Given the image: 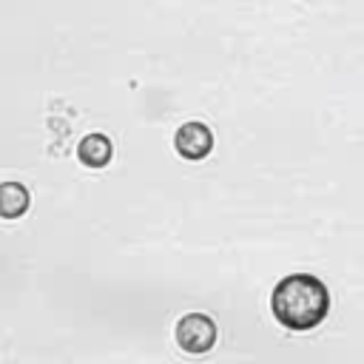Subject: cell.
<instances>
[{"instance_id":"6da1fadb","label":"cell","mask_w":364,"mask_h":364,"mask_svg":"<svg viewBox=\"0 0 364 364\" xmlns=\"http://www.w3.org/2000/svg\"><path fill=\"white\" fill-rule=\"evenodd\" d=\"M270 313L284 330L307 333L327 318L330 290L313 273H287L273 284Z\"/></svg>"},{"instance_id":"7a4b0ae2","label":"cell","mask_w":364,"mask_h":364,"mask_svg":"<svg viewBox=\"0 0 364 364\" xmlns=\"http://www.w3.org/2000/svg\"><path fill=\"white\" fill-rule=\"evenodd\" d=\"M216 321L208 313H185L173 327V341L188 355H205L216 344Z\"/></svg>"},{"instance_id":"3957f363","label":"cell","mask_w":364,"mask_h":364,"mask_svg":"<svg viewBox=\"0 0 364 364\" xmlns=\"http://www.w3.org/2000/svg\"><path fill=\"white\" fill-rule=\"evenodd\" d=\"M173 148H176V154H179L182 159L199 162V159H205V156L213 151V131H210L205 122L191 119V122H185V125L176 128V134H173Z\"/></svg>"},{"instance_id":"277c9868","label":"cell","mask_w":364,"mask_h":364,"mask_svg":"<svg viewBox=\"0 0 364 364\" xmlns=\"http://www.w3.org/2000/svg\"><path fill=\"white\" fill-rule=\"evenodd\" d=\"M77 159L85 165V168H105L111 159H114V142L111 136L94 131V134H85L77 145Z\"/></svg>"},{"instance_id":"5b68a950","label":"cell","mask_w":364,"mask_h":364,"mask_svg":"<svg viewBox=\"0 0 364 364\" xmlns=\"http://www.w3.org/2000/svg\"><path fill=\"white\" fill-rule=\"evenodd\" d=\"M31 205L28 188L20 182H3L0 185V216L3 219H20Z\"/></svg>"}]
</instances>
